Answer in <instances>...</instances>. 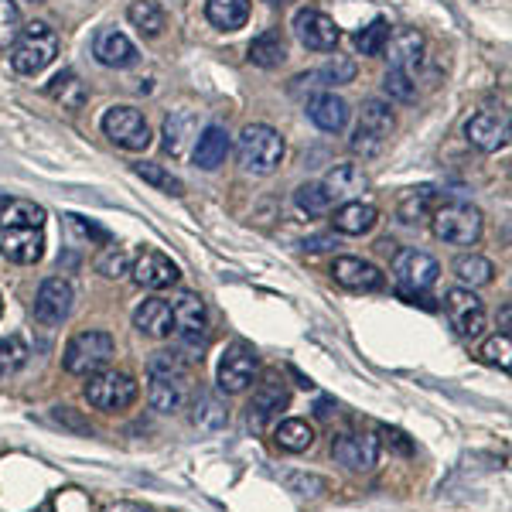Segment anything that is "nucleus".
<instances>
[{"label":"nucleus","mask_w":512,"mask_h":512,"mask_svg":"<svg viewBox=\"0 0 512 512\" xmlns=\"http://www.w3.org/2000/svg\"><path fill=\"white\" fill-rule=\"evenodd\" d=\"M236 161L246 175L267 178L284 161V137L270 123H246L236 140Z\"/></svg>","instance_id":"nucleus-1"},{"label":"nucleus","mask_w":512,"mask_h":512,"mask_svg":"<svg viewBox=\"0 0 512 512\" xmlns=\"http://www.w3.org/2000/svg\"><path fill=\"white\" fill-rule=\"evenodd\" d=\"M396 130V113L386 99H366L362 103V113H359V123H355L352 137H349V147L352 154L359 158H379L386 151Z\"/></svg>","instance_id":"nucleus-2"},{"label":"nucleus","mask_w":512,"mask_h":512,"mask_svg":"<svg viewBox=\"0 0 512 512\" xmlns=\"http://www.w3.org/2000/svg\"><path fill=\"white\" fill-rule=\"evenodd\" d=\"M59 55V35L45 21H31L21 28L18 41L11 45V65L21 76H41Z\"/></svg>","instance_id":"nucleus-3"},{"label":"nucleus","mask_w":512,"mask_h":512,"mask_svg":"<svg viewBox=\"0 0 512 512\" xmlns=\"http://www.w3.org/2000/svg\"><path fill=\"white\" fill-rule=\"evenodd\" d=\"M431 229L441 243L475 246L478 239H482L485 219H482V212L468 202H444L431 212Z\"/></svg>","instance_id":"nucleus-4"},{"label":"nucleus","mask_w":512,"mask_h":512,"mask_svg":"<svg viewBox=\"0 0 512 512\" xmlns=\"http://www.w3.org/2000/svg\"><path fill=\"white\" fill-rule=\"evenodd\" d=\"M113 355H117L113 335L89 328V332H79L69 338L65 355H62V366H65V373H72V376H93L113 359Z\"/></svg>","instance_id":"nucleus-5"},{"label":"nucleus","mask_w":512,"mask_h":512,"mask_svg":"<svg viewBox=\"0 0 512 512\" xmlns=\"http://www.w3.org/2000/svg\"><path fill=\"white\" fill-rule=\"evenodd\" d=\"M82 396L89 400V407L106 410V414H117V410H127L137 403L140 396V383L130 373H93L86 383Z\"/></svg>","instance_id":"nucleus-6"},{"label":"nucleus","mask_w":512,"mask_h":512,"mask_svg":"<svg viewBox=\"0 0 512 512\" xmlns=\"http://www.w3.org/2000/svg\"><path fill=\"white\" fill-rule=\"evenodd\" d=\"M103 134L113 140L123 151H147L151 147V127H147L144 113L134 106H110L103 113Z\"/></svg>","instance_id":"nucleus-7"},{"label":"nucleus","mask_w":512,"mask_h":512,"mask_svg":"<svg viewBox=\"0 0 512 512\" xmlns=\"http://www.w3.org/2000/svg\"><path fill=\"white\" fill-rule=\"evenodd\" d=\"M171 315H175V335L185 349L198 352L205 345V332H209V315H205V301L198 294H178L171 304Z\"/></svg>","instance_id":"nucleus-8"},{"label":"nucleus","mask_w":512,"mask_h":512,"mask_svg":"<svg viewBox=\"0 0 512 512\" xmlns=\"http://www.w3.org/2000/svg\"><path fill=\"white\" fill-rule=\"evenodd\" d=\"M393 277L400 280L403 291H431L441 277V263L424 250H400L393 256Z\"/></svg>","instance_id":"nucleus-9"},{"label":"nucleus","mask_w":512,"mask_h":512,"mask_svg":"<svg viewBox=\"0 0 512 512\" xmlns=\"http://www.w3.org/2000/svg\"><path fill=\"white\" fill-rule=\"evenodd\" d=\"M72 304H76V287L65 277H48V280H41V287H38L35 318L41 325L55 328L72 315Z\"/></svg>","instance_id":"nucleus-10"},{"label":"nucleus","mask_w":512,"mask_h":512,"mask_svg":"<svg viewBox=\"0 0 512 512\" xmlns=\"http://www.w3.org/2000/svg\"><path fill=\"white\" fill-rule=\"evenodd\" d=\"M294 31L301 38V45L311 48V52H335L338 41H342L338 24L325 11H315V7H304V11L294 14Z\"/></svg>","instance_id":"nucleus-11"},{"label":"nucleus","mask_w":512,"mask_h":512,"mask_svg":"<svg viewBox=\"0 0 512 512\" xmlns=\"http://www.w3.org/2000/svg\"><path fill=\"white\" fill-rule=\"evenodd\" d=\"M287 403H291V393H287V386L280 383V379H267V383H260L253 390L250 407H246L250 427L253 431H267V427L287 410Z\"/></svg>","instance_id":"nucleus-12"},{"label":"nucleus","mask_w":512,"mask_h":512,"mask_svg":"<svg viewBox=\"0 0 512 512\" xmlns=\"http://www.w3.org/2000/svg\"><path fill=\"white\" fill-rule=\"evenodd\" d=\"M332 454L338 465L349 472H373L379 461V437L373 434H338L332 441Z\"/></svg>","instance_id":"nucleus-13"},{"label":"nucleus","mask_w":512,"mask_h":512,"mask_svg":"<svg viewBox=\"0 0 512 512\" xmlns=\"http://www.w3.org/2000/svg\"><path fill=\"white\" fill-rule=\"evenodd\" d=\"M448 318L461 338H478L485 332V308L472 287H454V291H448Z\"/></svg>","instance_id":"nucleus-14"},{"label":"nucleus","mask_w":512,"mask_h":512,"mask_svg":"<svg viewBox=\"0 0 512 512\" xmlns=\"http://www.w3.org/2000/svg\"><path fill=\"white\" fill-rule=\"evenodd\" d=\"M256 376V352L246 345H229L219 359V390L222 393H243Z\"/></svg>","instance_id":"nucleus-15"},{"label":"nucleus","mask_w":512,"mask_h":512,"mask_svg":"<svg viewBox=\"0 0 512 512\" xmlns=\"http://www.w3.org/2000/svg\"><path fill=\"white\" fill-rule=\"evenodd\" d=\"M332 277L345 291H362V294H373L386 284L383 270H379L376 263L362 260V256H338L332 263Z\"/></svg>","instance_id":"nucleus-16"},{"label":"nucleus","mask_w":512,"mask_h":512,"mask_svg":"<svg viewBox=\"0 0 512 512\" xmlns=\"http://www.w3.org/2000/svg\"><path fill=\"white\" fill-rule=\"evenodd\" d=\"M383 52H390L386 59H390L393 69H403L407 76L417 79L420 65L427 62V41H424V35H420V31L403 28V31H396V35L386 38Z\"/></svg>","instance_id":"nucleus-17"},{"label":"nucleus","mask_w":512,"mask_h":512,"mask_svg":"<svg viewBox=\"0 0 512 512\" xmlns=\"http://www.w3.org/2000/svg\"><path fill=\"white\" fill-rule=\"evenodd\" d=\"M130 274H134L137 284L147 287V291H168V287H175L181 277L175 263L158 250H140L137 260L130 263Z\"/></svg>","instance_id":"nucleus-18"},{"label":"nucleus","mask_w":512,"mask_h":512,"mask_svg":"<svg viewBox=\"0 0 512 512\" xmlns=\"http://www.w3.org/2000/svg\"><path fill=\"white\" fill-rule=\"evenodd\" d=\"M192 376H151V386H147V400L158 414L175 417L188 407L192 400Z\"/></svg>","instance_id":"nucleus-19"},{"label":"nucleus","mask_w":512,"mask_h":512,"mask_svg":"<svg viewBox=\"0 0 512 512\" xmlns=\"http://www.w3.org/2000/svg\"><path fill=\"white\" fill-rule=\"evenodd\" d=\"M93 55H96L99 65H106V69H130V65H137V59H140L137 45L117 28H99L96 31Z\"/></svg>","instance_id":"nucleus-20"},{"label":"nucleus","mask_w":512,"mask_h":512,"mask_svg":"<svg viewBox=\"0 0 512 512\" xmlns=\"http://www.w3.org/2000/svg\"><path fill=\"white\" fill-rule=\"evenodd\" d=\"M465 137H468V144L485 154L502 151V147L509 144V120L499 117V113L482 110L465 123Z\"/></svg>","instance_id":"nucleus-21"},{"label":"nucleus","mask_w":512,"mask_h":512,"mask_svg":"<svg viewBox=\"0 0 512 512\" xmlns=\"http://www.w3.org/2000/svg\"><path fill=\"white\" fill-rule=\"evenodd\" d=\"M369 185H373L369 175L352 161L335 164L325 175V181H321V188H325L332 202H355V198H362V192H369Z\"/></svg>","instance_id":"nucleus-22"},{"label":"nucleus","mask_w":512,"mask_h":512,"mask_svg":"<svg viewBox=\"0 0 512 512\" xmlns=\"http://www.w3.org/2000/svg\"><path fill=\"white\" fill-rule=\"evenodd\" d=\"M0 253L11 263H38L45 253V233L41 229H0Z\"/></svg>","instance_id":"nucleus-23"},{"label":"nucleus","mask_w":512,"mask_h":512,"mask_svg":"<svg viewBox=\"0 0 512 512\" xmlns=\"http://www.w3.org/2000/svg\"><path fill=\"white\" fill-rule=\"evenodd\" d=\"M349 103L335 93H318L308 99V117L315 127H321L325 134H342L345 123H349Z\"/></svg>","instance_id":"nucleus-24"},{"label":"nucleus","mask_w":512,"mask_h":512,"mask_svg":"<svg viewBox=\"0 0 512 512\" xmlns=\"http://www.w3.org/2000/svg\"><path fill=\"white\" fill-rule=\"evenodd\" d=\"M376 222H379V209L369 202H362V198H355V202H342L332 216V226L342 236H366L376 229Z\"/></svg>","instance_id":"nucleus-25"},{"label":"nucleus","mask_w":512,"mask_h":512,"mask_svg":"<svg viewBox=\"0 0 512 512\" xmlns=\"http://www.w3.org/2000/svg\"><path fill=\"white\" fill-rule=\"evenodd\" d=\"M226 154H229V134L226 127H219V123H209V127L202 130V134L195 137V168L202 171H216L219 164H226Z\"/></svg>","instance_id":"nucleus-26"},{"label":"nucleus","mask_w":512,"mask_h":512,"mask_svg":"<svg viewBox=\"0 0 512 512\" xmlns=\"http://www.w3.org/2000/svg\"><path fill=\"white\" fill-rule=\"evenodd\" d=\"M134 328L147 338H168L175 332V315H171V304L161 297H151L134 311Z\"/></svg>","instance_id":"nucleus-27"},{"label":"nucleus","mask_w":512,"mask_h":512,"mask_svg":"<svg viewBox=\"0 0 512 512\" xmlns=\"http://www.w3.org/2000/svg\"><path fill=\"white\" fill-rule=\"evenodd\" d=\"M250 62L260 69H280L287 62V38L280 28H270L250 41Z\"/></svg>","instance_id":"nucleus-28"},{"label":"nucleus","mask_w":512,"mask_h":512,"mask_svg":"<svg viewBox=\"0 0 512 512\" xmlns=\"http://www.w3.org/2000/svg\"><path fill=\"white\" fill-rule=\"evenodd\" d=\"M205 18L219 31H239L250 21V0H205Z\"/></svg>","instance_id":"nucleus-29"},{"label":"nucleus","mask_w":512,"mask_h":512,"mask_svg":"<svg viewBox=\"0 0 512 512\" xmlns=\"http://www.w3.org/2000/svg\"><path fill=\"white\" fill-rule=\"evenodd\" d=\"M45 226V209L28 198H7L0 205V229H41Z\"/></svg>","instance_id":"nucleus-30"},{"label":"nucleus","mask_w":512,"mask_h":512,"mask_svg":"<svg viewBox=\"0 0 512 512\" xmlns=\"http://www.w3.org/2000/svg\"><path fill=\"white\" fill-rule=\"evenodd\" d=\"M161 137H164V151L171 158H181L188 151V140H195V117L192 113H171V117H164Z\"/></svg>","instance_id":"nucleus-31"},{"label":"nucleus","mask_w":512,"mask_h":512,"mask_svg":"<svg viewBox=\"0 0 512 512\" xmlns=\"http://www.w3.org/2000/svg\"><path fill=\"white\" fill-rule=\"evenodd\" d=\"M274 444L280 451H291V454H301L315 444V427L308 420H280L277 431H274Z\"/></svg>","instance_id":"nucleus-32"},{"label":"nucleus","mask_w":512,"mask_h":512,"mask_svg":"<svg viewBox=\"0 0 512 512\" xmlns=\"http://www.w3.org/2000/svg\"><path fill=\"white\" fill-rule=\"evenodd\" d=\"M127 18L140 35H147V38H158L161 31L168 28V18H164L158 0H134V4L127 7Z\"/></svg>","instance_id":"nucleus-33"},{"label":"nucleus","mask_w":512,"mask_h":512,"mask_svg":"<svg viewBox=\"0 0 512 512\" xmlns=\"http://www.w3.org/2000/svg\"><path fill=\"white\" fill-rule=\"evenodd\" d=\"M454 277L461 280V287H485V284H492V277H495V263L492 260H485V256H478V253H465V256H458V263H454Z\"/></svg>","instance_id":"nucleus-34"},{"label":"nucleus","mask_w":512,"mask_h":512,"mask_svg":"<svg viewBox=\"0 0 512 512\" xmlns=\"http://www.w3.org/2000/svg\"><path fill=\"white\" fill-rule=\"evenodd\" d=\"M192 420L198 431H222L229 424V410L216 393H198Z\"/></svg>","instance_id":"nucleus-35"},{"label":"nucleus","mask_w":512,"mask_h":512,"mask_svg":"<svg viewBox=\"0 0 512 512\" xmlns=\"http://www.w3.org/2000/svg\"><path fill=\"white\" fill-rule=\"evenodd\" d=\"M355 62L352 59H342V55H335L328 65H321V69H315L311 76H301V79H294V82H311V86H325V89H332V86H345V82H352L355 79Z\"/></svg>","instance_id":"nucleus-36"},{"label":"nucleus","mask_w":512,"mask_h":512,"mask_svg":"<svg viewBox=\"0 0 512 512\" xmlns=\"http://www.w3.org/2000/svg\"><path fill=\"white\" fill-rule=\"evenodd\" d=\"M48 96L59 99L62 106H69V110H79L82 103H86V86L79 82V76L72 69L59 72L52 82H48Z\"/></svg>","instance_id":"nucleus-37"},{"label":"nucleus","mask_w":512,"mask_h":512,"mask_svg":"<svg viewBox=\"0 0 512 512\" xmlns=\"http://www.w3.org/2000/svg\"><path fill=\"white\" fill-rule=\"evenodd\" d=\"M294 205L304 212V216H328L332 212V198L321 188V181H304L301 188L294 192Z\"/></svg>","instance_id":"nucleus-38"},{"label":"nucleus","mask_w":512,"mask_h":512,"mask_svg":"<svg viewBox=\"0 0 512 512\" xmlns=\"http://www.w3.org/2000/svg\"><path fill=\"white\" fill-rule=\"evenodd\" d=\"M431 212H434V188H414V192L400 202V219L407 222V226L427 222Z\"/></svg>","instance_id":"nucleus-39"},{"label":"nucleus","mask_w":512,"mask_h":512,"mask_svg":"<svg viewBox=\"0 0 512 512\" xmlns=\"http://www.w3.org/2000/svg\"><path fill=\"white\" fill-rule=\"evenodd\" d=\"M134 175H137V178H144L147 185H154V188H158V192H168V195H185V185H181V178H175L168 168H161V164L140 161V164H134Z\"/></svg>","instance_id":"nucleus-40"},{"label":"nucleus","mask_w":512,"mask_h":512,"mask_svg":"<svg viewBox=\"0 0 512 512\" xmlns=\"http://www.w3.org/2000/svg\"><path fill=\"white\" fill-rule=\"evenodd\" d=\"M386 38H390V21L376 18V21H369L362 31H355V48H359L362 55H383Z\"/></svg>","instance_id":"nucleus-41"},{"label":"nucleus","mask_w":512,"mask_h":512,"mask_svg":"<svg viewBox=\"0 0 512 512\" xmlns=\"http://www.w3.org/2000/svg\"><path fill=\"white\" fill-rule=\"evenodd\" d=\"M383 93L396 99V103H417V79L414 76H407L403 69H393L390 65V72L383 76Z\"/></svg>","instance_id":"nucleus-42"},{"label":"nucleus","mask_w":512,"mask_h":512,"mask_svg":"<svg viewBox=\"0 0 512 512\" xmlns=\"http://www.w3.org/2000/svg\"><path fill=\"white\" fill-rule=\"evenodd\" d=\"M28 345L21 342L18 335H7V338H0V379H7V376H14L18 369L28 362Z\"/></svg>","instance_id":"nucleus-43"},{"label":"nucleus","mask_w":512,"mask_h":512,"mask_svg":"<svg viewBox=\"0 0 512 512\" xmlns=\"http://www.w3.org/2000/svg\"><path fill=\"white\" fill-rule=\"evenodd\" d=\"M147 376H192V369L181 352H154L147 362Z\"/></svg>","instance_id":"nucleus-44"},{"label":"nucleus","mask_w":512,"mask_h":512,"mask_svg":"<svg viewBox=\"0 0 512 512\" xmlns=\"http://www.w3.org/2000/svg\"><path fill=\"white\" fill-rule=\"evenodd\" d=\"M96 274L110 277V280H120L130 274V256L127 250H120V246H106L103 253H99L96 260Z\"/></svg>","instance_id":"nucleus-45"},{"label":"nucleus","mask_w":512,"mask_h":512,"mask_svg":"<svg viewBox=\"0 0 512 512\" xmlns=\"http://www.w3.org/2000/svg\"><path fill=\"white\" fill-rule=\"evenodd\" d=\"M24 28L21 11L14 0H0V48H11Z\"/></svg>","instance_id":"nucleus-46"},{"label":"nucleus","mask_w":512,"mask_h":512,"mask_svg":"<svg viewBox=\"0 0 512 512\" xmlns=\"http://www.w3.org/2000/svg\"><path fill=\"white\" fill-rule=\"evenodd\" d=\"M482 359L489 362V366H499L502 373H509V366H512V342H509V332L492 335L489 342L482 345Z\"/></svg>","instance_id":"nucleus-47"},{"label":"nucleus","mask_w":512,"mask_h":512,"mask_svg":"<svg viewBox=\"0 0 512 512\" xmlns=\"http://www.w3.org/2000/svg\"><path fill=\"white\" fill-rule=\"evenodd\" d=\"M287 485H291L297 495H321L325 492V478H318V475H287Z\"/></svg>","instance_id":"nucleus-48"},{"label":"nucleus","mask_w":512,"mask_h":512,"mask_svg":"<svg viewBox=\"0 0 512 512\" xmlns=\"http://www.w3.org/2000/svg\"><path fill=\"white\" fill-rule=\"evenodd\" d=\"M379 437H383L386 448H393L396 454H403V458H410L414 454V444L407 441V434L396 431V427H379Z\"/></svg>","instance_id":"nucleus-49"},{"label":"nucleus","mask_w":512,"mask_h":512,"mask_svg":"<svg viewBox=\"0 0 512 512\" xmlns=\"http://www.w3.org/2000/svg\"><path fill=\"white\" fill-rule=\"evenodd\" d=\"M332 246H338L332 236H315V239H308V243H304V250L321 253V250H332Z\"/></svg>","instance_id":"nucleus-50"},{"label":"nucleus","mask_w":512,"mask_h":512,"mask_svg":"<svg viewBox=\"0 0 512 512\" xmlns=\"http://www.w3.org/2000/svg\"><path fill=\"white\" fill-rule=\"evenodd\" d=\"M106 512H154V509L137 506V502H113V506H106Z\"/></svg>","instance_id":"nucleus-51"},{"label":"nucleus","mask_w":512,"mask_h":512,"mask_svg":"<svg viewBox=\"0 0 512 512\" xmlns=\"http://www.w3.org/2000/svg\"><path fill=\"white\" fill-rule=\"evenodd\" d=\"M315 414H318V417H332V414H335V403H332V400H318V403H315Z\"/></svg>","instance_id":"nucleus-52"},{"label":"nucleus","mask_w":512,"mask_h":512,"mask_svg":"<svg viewBox=\"0 0 512 512\" xmlns=\"http://www.w3.org/2000/svg\"><path fill=\"white\" fill-rule=\"evenodd\" d=\"M35 512H52V506H48V502H45V506H38Z\"/></svg>","instance_id":"nucleus-53"},{"label":"nucleus","mask_w":512,"mask_h":512,"mask_svg":"<svg viewBox=\"0 0 512 512\" xmlns=\"http://www.w3.org/2000/svg\"><path fill=\"white\" fill-rule=\"evenodd\" d=\"M267 4H291V0H267Z\"/></svg>","instance_id":"nucleus-54"},{"label":"nucleus","mask_w":512,"mask_h":512,"mask_svg":"<svg viewBox=\"0 0 512 512\" xmlns=\"http://www.w3.org/2000/svg\"><path fill=\"white\" fill-rule=\"evenodd\" d=\"M0 315H4V297H0Z\"/></svg>","instance_id":"nucleus-55"},{"label":"nucleus","mask_w":512,"mask_h":512,"mask_svg":"<svg viewBox=\"0 0 512 512\" xmlns=\"http://www.w3.org/2000/svg\"><path fill=\"white\" fill-rule=\"evenodd\" d=\"M31 4H45V0H31Z\"/></svg>","instance_id":"nucleus-56"}]
</instances>
